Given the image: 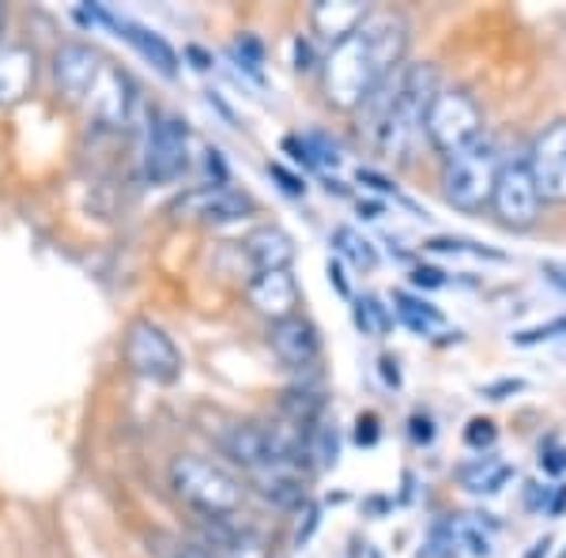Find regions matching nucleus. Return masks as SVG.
I'll return each instance as SVG.
<instances>
[{"instance_id": "nucleus-3", "label": "nucleus", "mask_w": 566, "mask_h": 558, "mask_svg": "<svg viewBox=\"0 0 566 558\" xmlns=\"http://www.w3.org/2000/svg\"><path fill=\"white\" fill-rule=\"evenodd\" d=\"M502 167V151L491 136H483L472 148H464L450 159H442V197L453 212L480 215L491 208L495 178Z\"/></svg>"}, {"instance_id": "nucleus-23", "label": "nucleus", "mask_w": 566, "mask_h": 558, "mask_svg": "<svg viewBox=\"0 0 566 558\" xmlns=\"http://www.w3.org/2000/svg\"><path fill=\"white\" fill-rule=\"evenodd\" d=\"M333 250L340 261H348L352 269L359 272H374L378 269V250H374V242H367L355 227H336L333 231Z\"/></svg>"}, {"instance_id": "nucleus-17", "label": "nucleus", "mask_w": 566, "mask_h": 558, "mask_svg": "<svg viewBox=\"0 0 566 558\" xmlns=\"http://www.w3.org/2000/svg\"><path fill=\"white\" fill-rule=\"evenodd\" d=\"M245 298H250V306L258 309L261 317H269L272 325L295 317L298 306H303V291H298L291 269L287 272H258V276L245 283Z\"/></svg>"}, {"instance_id": "nucleus-14", "label": "nucleus", "mask_w": 566, "mask_h": 558, "mask_svg": "<svg viewBox=\"0 0 566 558\" xmlns=\"http://www.w3.org/2000/svg\"><path fill=\"white\" fill-rule=\"evenodd\" d=\"M98 69H103V57L87 42H61L53 50V80H57V91L69 103H84Z\"/></svg>"}, {"instance_id": "nucleus-10", "label": "nucleus", "mask_w": 566, "mask_h": 558, "mask_svg": "<svg viewBox=\"0 0 566 558\" xmlns=\"http://www.w3.org/2000/svg\"><path fill=\"white\" fill-rule=\"evenodd\" d=\"M253 197L242 189H231L227 181H212V186H197L189 193H181L175 200V215L178 219H193L205 227H223V223H239V219L253 215Z\"/></svg>"}, {"instance_id": "nucleus-27", "label": "nucleus", "mask_w": 566, "mask_h": 558, "mask_svg": "<svg viewBox=\"0 0 566 558\" xmlns=\"http://www.w3.org/2000/svg\"><path fill=\"white\" fill-rule=\"evenodd\" d=\"M231 57H234V65L250 72L253 80L264 76V45H261V39H253V34H242V39H234Z\"/></svg>"}, {"instance_id": "nucleus-40", "label": "nucleus", "mask_w": 566, "mask_h": 558, "mask_svg": "<svg viewBox=\"0 0 566 558\" xmlns=\"http://www.w3.org/2000/svg\"><path fill=\"white\" fill-rule=\"evenodd\" d=\"M541 468H547V472H563V468H566V453H544V456H541Z\"/></svg>"}, {"instance_id": "nucleus-34", "label": "nucleus", "mask_w": 566, "mask_h": 558, "mask_svg": "<svg viewBox=\"0 0 566 558\" xmlns=\"http://www.w3.org/2000/svg\"><path fill=\"white\" fill-rule=\"evenodd\" d=\"M355 438H359L363 445H374L378 442V415H359V423H355Z\"/></svg>"}, {"instance_id": "nucleus-12", "label": "nucleus", "mask_w": 566, "mask_h": 558, "mask_svg": "<svg viewBox=\"0 0 566 558\" xmlns=\"http://www.w3.org/2000/svg\"><path fill=\"white\" fill-rule=\"evenodd\" d=\"M84 103L98 125H106V129H125V125L133 122L136 87L122 69L103 61V69H98V76H95V84H91Z\"/></svg>"}, {"instance_id": "nucleus-18", "label": "nucleus", "mask_w": 566, "mask_h": 558, "mask_svg": "<svg viewBox=\"0 0 566 558\" xmlns=\"http://www.w3.org/2000/svg\"><path fill=\"white\" fill-rule=\"evenodd\" d=\"M39 80V57L23 42H0V106H20Z\"/></svg>"}, {"instance_id": "nucleus-43", "label": "nucleus", "mask_w": 566, "mask_h": 558, "mask_svg": "<svg viewBox=\"0 0 566 558\" xmlns=\"http://www.w3.org/2000/svg\"><path fill=\"white\" fill-rule=\"evenodd\" d=\"M189 57L197 61V69H212V57H208V53H200L197 45H189Z\"/></svg>"}, {"instance_id": "nucleus-36", "label": "nucleus", "mask_w": 566, "mask_h": 558, "mask_svg": "<svg viewBox=\"0 0 566 558\" xmlns=\"http://www.w3.org/2000/svg\"><path fill=\"white\" fill-rule=\"evenodd\" d=\"M412 438H416V442H431V438H434V423H431V419H427V415H412Z\"/></svg>"}, {"instance_id": "nucleus-26", "label": "nucleus", "mask_w": 566, "mask_h": 558, "mask_svg": "<svg viewBox=\"0 0 566 558\" xmlns=\"http://www.w3.org/2000/svg\"><path fill=\"white\" fill-rule=\"evenodd\" d=\"M352 314H355V328H359L363 336H386L389 333V325H392V314L386 306H381L378 298H355V306H352Z\"/></svg>"}, {"instance_id": "nucleus-37", "label": "nucleus", "mask_w": 566, "mask_h": 558, "mask_svg": "<svg viewBox=\"0 0 566 558\" xmlns=\"http://www.w3.org/2000/svg\"><path fill=\"white\" fill-rule=\"evenodd\" d=\"M517 389H525V381L522 378H506V381H499V386H488L483 392H488L491 400H502L506 392H517Z\"/></svg>"}, {"instance_id": "nucleus-42", "label": "nucleus", "mask_w": 566, "mask_h": 558, "mask_svg": "<svg viewBox=\"0 0 566 558\" xmlns=\"http://www.w3.org/2000/svg\"><path fill=\"white\" fill-rule=\"evenodd\" d=\"M381 373H386V381H389V386H400V370H397V359H389V355H386V359H381Z\"/></svg>"}, {"instance_id": "nucleus-32", "label": "nucleus", "mask_w": 566, "mask_h": 558, "mask_svg": "<svg viewBox=\"0 0 566 558\" xmlns=\"http://www.w3.org/2000/svg\"><path fill=\"white\" fill-rule=\"evenodd\" d=\"M314 528H317V506L314 502H306L303 514H298V525H295V547H303L306 539L314 536Z\"/></svg>"}, {"instance_id": "nucleus-7", "label": "nucleus", "mask_w": 566, "mask_h": 558, "mask_svg": "<svg viewBox=\"0 0 566 558\" xmlns=\"http://www.w3.org/2000/svg\"><path fill=\"white\" fill-rule=\"evenodd\" d=\"M122 351H125V366H129L136 378H148L155 386H175L181 378L178 344L170 340L167 328L148 322V317H140V322L129 325Z\"/></svg>"}, {"instance_id": "nucleus-8", "label": "nucleus", "mask_w": 566, "mask_h": 558, "mask_svg": "<svg viewBox=\"0 0 566 558\" xmlns=\"http://www.w3.org/2000/svg\"><path fill=\"white\" fill-rule=\"evenodd\" d=\"M189 167V129L181 117H155L140 155V170L148 186H175Z\"/></svg>"}, {"instance_id": "nucleus-41", "label": "nucleus", "mask_w": 566, "mask_h": 558, "mask_svg": "<svg viewBox=\"0 0 566 558\" xmlns=\"http://www.w3.org/2000/svg\"><path fill=\"white\" fill-rule=\"evenodd\" d=\"M547 280H552L559 291H566V264H547Z\"/></svg>"}, {"instance_id": "nucleus-16", "label": "nucleus", "mask_w": 566, "mask_h": 558, "mask_svg": "<svg viewBox=\"0 0 566 558\" xmlns=\"http://www.w3.org/2000/svg\"><path fill=\"white\" fill-rule=\"evenodd\" d=\"M269 347L287 370H310V366H317V359H322V336H317V325L306 322L303 314L269 325Z\"/></svg>"}, {"instance_id": "nucleus-5", "label": "nucleus", "mask_w": 566, "mask_h": 558, "mask_svg": "<svg viewBox=\"0 0 566 558\" xmlns=\"http://www.w3.org/2000/svg\"><path fill=\"white\" fill-rule=\"evenodd\" d=\"M423 136L442 159H450L488 136L483 133V106L464 87H442L423 117Z\"/></svg>"}, {"instance_id": "nucleus-44", "label": "nucleus", "mask_w": 566, "mask_h": 558, "mask_svg": "<svg viewBox=\"0 0 566 558\" xmlns=\"http://www.w3.org/2000/svg\"><path fill=\"white\" fill-rule=\"evenodd\" d=\"M359 212H367V219H378V215H381V208H378V204H359Z\"/></svg>"}, {"instance_id": "nucleus-22", "label": "nucleus", "mask_w": 566, "mask_h": 558, "mask_svg": "<svg viewBox=\"0 0 566 558\" xmlns=\"http://www.w3.org/2000/svg\"><path fill=\"white\" fill-rule=\"evenodd\" d=\"M458 475H461V487L464 491H472V494H495V491L506 487L510 480H514V468H510L506 461H499L495 453H483L472 464H464Z\"/></svg>"}, {"instance_id": "nucleus-25", "label": "nucleus", "mask_w": 566, "mask_h": 558, "mask_svg": "<svg viewBox=\"0 0 566 558\" xmlns=\"http://www.w3.org/2000/svg\"><path fill=\"white\" fill-rule=\"evenodd\" d=\"M392 302H397V317L405 322L412 333H419V336H427L431 328H438L442 325V314L431 306V302H423V298H412V295H392Z\"/></svg>"}, {"instance_id": "nucleus-39", "label": "nucleus", "mask_w": 566, "mask_h": 558, "mask_svg": "<svg viewBox=\"0 0 566 558\" xmlns=\"http://www.w3.org/2000/svg\"><path fill=\"white\" fill-rule=\"evenodd\" d=\"M547 502V487H541V483H528V494H525V506L528 509H541Z\"/></svg>"}, {"instance_id": "nucleus-31", "label": "nucleus", "mask_w": 566, "mask_h": 558, "mask_svg": "<svg viewBox=\"0 0 566 558\" xmlns=\"http://www.w3.org/2000/svg\"><path fill=\"white\" fill-rule=\"evenodd\" d=\"M269 173L280 181V189H283L287 197H306V181H303V178H295V173H291L287 167H280V162H269Z\"/></svg>"}, {"instance_id": "nucleus-2", "label": "nucleus", "mask_w": 566, "mask_h": 558, "mask_svg": "<svg viewBox=\"0 0 566 558\" xmlns=\"http://www.w3.org/2000/svg\"><path fill=\"white\" fill-rule=\"evenodd\" d=\"M170 487L200 517H234L245 498L239 475L223 468V464L208 461V456H193V453L178 456L170 464Z\"/></svg>"}, {"instance_id": "nucleus-21", "label": "nucleus", "mask_w": 566, "mask_h": 558, "mask_svg": "<svg viewBox=\"0 0 566 558\" xmlns=\"http://www.w3.org/2000/svg\"><path fill=\"white\" fill-rule=\"evenodd\" d=\"M250 487L261 494L269 506L276 509H303L306 506V475L298 468H261V472H250Z\"/></svg>"}, {"instance_id": "nucleus-13", "label": "nucleus", "mask_w": 566, "mask_h": 558, "mask_svg": "<svg viewBox=\"0 0 566 558\" xmlns=\"http://www.w3.org/2000/svg\"><path fill=\"white\" fill-rule=\"evenodd\" d=\"M363 39V45L370 50V57L378 61L381 72H392L405 65V53H408V34H412V27L400 12H392V8H370L367 23L355 31Z\"/></svg>"}, {"instance_id": "nucleus-6", "label": "nucleus", "mask_w": 566, "mask_h": 558, "mask_svg": "<svg viewBox=\"0 0 566 558\" xmlns=\"http://www.w3.org/2000/svg\"><path fill=\"white\" fill-rule=\"evenodd\" d=\"M488 212L514 234H525L541 223L544 204H541V193H536L533 173H528L525 159H510V155H502V167H499L495 193H491Z\"/></svg>"}, {"instance_id": "nucleus-15", "label": "nucleus", "mask_w": 566, "mask_h": 558, "mask_svg": "<svg viewBox=\"0 0 566 558\" xmlns=\"http://www.w3.org/2000/svg\"><path fill=\"white\" fill-rule=\"evenodd\" d=\"M219 450L231 464H239L242 472H261V468H276L280 456L272 445L269 423H234L219 434ZM283 468V464H280Z\"/></svg>"}, {"instance_id": "nucleus-20", "label": "nucleus", "mask_w": 566, "mask_h": 558, "mask_svg": "<svg viewBox=\"0 0 566 558\" xmlns=\"http://www.w3.org/2000/svg\"><path fill=\"white\" fill-rule=\"evenodd\" d=\"M242 250L253 272H287L291 261H295V238L280 231V227H258V231L245 234Z\"/></svg>"}, {"instance_id": "nucleus-35", "label": "nucleus", "mask_w": 566, "mask_h": 558, "mask_svg": "<svg viewBox=\"0 0 566 558\" xmlns=\"http://www.w3.org/2000/svg\"><path fill=\"white\" fill-rule=\"evenodd\" d=\"M412 283H416V287H446V280H442V272H438V269H416Z\"/></svg>"}, {"instance_id": "nucleus-28", "label": "nucleus", "mask_w": 566, "mask_h": 558, "mask_svg": "<svg viewBox=\"0 0 566 558\" xmlns=\"http://www.w3.org/2000/svg\"><path fill=\"white\" fill-rule=\"evenodd\" d=\"M431 253H472V257H491V261H506L499 250H488V245H476V242H464V238H431L427 242Z\"/></svg>"}, {"instance_id": "nucleus-19", "label": "nucleus", "mask_w": 566, "mask_h": 558, "mask_svg": "<svg viewBox=\"0 0 566 558\" xmlns=\"http://www.w3.org/2000/svg\"><path fill=\"white\" fill-rule=\"evenodd\" d=\"M367 15H370V4H363V0H317V4L310 8V27H314V34L322 42L340 45L367 23Z\"/></svg>"}, {"instance_id": "nucleus-4", "label": "nucleus", "mask_w": 566, "mask_h": 558, "mask_svg": "<svg viewBox=\"0 0 566 558\" xmlns=\"http://www.w3.org/2000/svg\"><path fill=\"white\" fill-rule=\"evenodd\" d=\"M381 76H389V72H381L359 34H352L348 42L333 45V53L322 61L325 103L340 109V114H355L370 98V91L378 87Z\"/></svg>"}, {"instance_id": "nucleus-33", "label": "nucleus", "mask_w": 566, "mask_h": 558, "mask_svg": "<svg viewBox=\"0 0 566 558\" xmlns=\"http://www.w3.org/2000/svg\"><path fill=\"white\" fill-rule=\"evenodd\" d=\"M295 69L298 72H314L317 65H314V45H310L303 34L295 39Z\"/></svg>"}, {"instance_id": "nucleus-38", "label": "nucleus", "mask_w": 566, "mask_h": 558, "mask_svg": "<svg viewBox=\"0 0 566 558\" xmlns=\"http://www.w3.org/2000/svg\"><path fill=\"white\" fill-rule=\"evenodd\" d=\"M328 283H333V287L340 291L344 298H352V287H348V280H344V269H340V261H328Z\"/></svg>"}, {"instance_id": "nucleus-11", "label": "nucleus", "mask_w": 566, "mask_h": 558, "mask_svg": "<svg viewBox=\"0 0 566 558\" xmlns=\"http://www.w3.org/2000/svg\"><path fill=\"white\" fill-rule=\"evenodd\" d=\"M84 20H95V23H106V27H114L117 34H122L125 42L133 45L136 53H140L148 65L159 72V76H167V80H178V50L170 45L163 34H155L151 27H144V23H136V20H129V15H114L109 8H103V4H95V8H84Z\"/></svg>"}, {"instance_id": "nucleus-29", "label": "nucleus", "mask_w": 566, "mask_h": 558, "mask_svg": "<svg viewBox=\"0 0 566 558\" xmlns=\"http://www.w3.org/2000/svg\"><path fill=\"white\" fill-rule=\"evenodd\" d=\"M495 438H499V430H495V423L491 419H472L469 423V430H464V442L472 445V450H491L495 445Z\"/></svg>"}, {"instance_id": "nucleus-24", "label": "nucleus", "mask_w": 566, "mask_h": 558, "mask_svg": "<svg viewBox=\"0 0 566 558\" xmlns=\"http://www.w3.org/2000/svg\"><path fill=\"white\" fill-rule=\"evenodd\" d=\"M450 536H453V544L464 547L472 558H491L495 555V544H491V533L483 528V520L476 517H453V525H450Z\"/></svg>"}, {"instance_id": "nucleus-30", "label": "nucleus", "mask_w": 566, "mask_h": 558, "mask_svg": "<svg viewBox=\"0 0 566 558\" xmlns=\"http://www.w3.org/2000/svg\"><path fill=\"white\" fill-rule=\"evenodd\" d=\"M555 336H566V317L559 322H547V325H536V328H525V333H517L514 340L528 347V344H541V340H555Z\"/></svg>"}, {"instance_id": "nucleus-9", "label": "nucleus", "mask_w": 566, "mask_h": 558, "mask_svg": "<svg viewBox=\"0 0 566 558\" xmlns=\"http://www.w3.org/2000/svg\"><path fill=\"white\" fill-rule=\"evenodd\" d=\"M525 167L533 173L541 204H566V117L544 125V129L533 136Z\"/></svg>"}, {"instance_id": "nucleus-1", "label": "nucleus", "mask_w": 566, "mask_h": 558, "mask_svg": "<svg viewBox=\"0 0 566 558\" xmlns=\"http://www.w3.org/2000/svg\"><path fill=\"white\" fill-rule=\"evenodd\" d=\"M438 91H442V76L431 61H423V65L405 61L389 76H381L367 103L355 109V117H359L355 129H359L363 144L381 159L405 162L412 144L423 136V117Z\"/></svg>"}]
</instances>
